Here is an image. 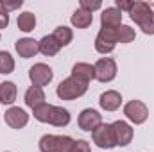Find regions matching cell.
Returning a JSON list of instances; mask_svg holds the SVG:
<instances>
[{"label": "cell", "mask_w": 154, "mask_h": 152, "mask_svg": "<svg viewBox=\"0 0 154 152\" xmlns=\"http://www.w3.org/2000/svg\"><path fill=\"white\" fill-rule=\"evenodd\" d=\"M70 23L75 29H88L93 23V14L88 13V11H84V9H81V7H77L75 11H74V14L70 16Z\"/></svg>", "instance_id": "d6986e66"}, {"label": "cell", "mask_w": 154, "mask_h": 152, "mask_svg": "<svg viewBox=\"0 0 154 152\" xmlns=\"http://www.w3.org/2000/svg\"><path fill=\"white\" fill-rule=\"evenodd\" d=\"M151 13H152V9H151L149 2H134L133 7L129 9V16L136 25H140Z\"/></svg>", "instance_id": "e0dca14e"}, {"label": "cell", "mask_w": 154, "mask_h": 152, "mask_svg": "<svg viewBox=\"0 0 154 152\" xmlns=\"http://www.w3.org/2000/svg\"><path fill=\"white\" fill-rule=\"evenodd\" d=\"M18 95V88L13 81H4L0 82V104L4 106H13Z\"/></svg>", "instance_id": "2e32d148"}, {"label": "cell", "mask_w": 154, "mask_h": 152, "mask_svg": "<svg viewBox=\"0 0 154 152\" xmlns=\"http://www.w3.org/2000/svg\"><path fill=\"white\" fill-rule=\"evenodd\" d=\"M14 66H16V63H14V57L11 56V52L0 50V74L9 75L14 72Z\"/></svg>", "instance_id": "603a6c76"}, {"label": "cell", "mask_w": 154, "mask_h": 152, "mask_svg": "<svg viewBox=\"0 0 154 152\" xmlns=\"http://www.w3.org/2000/svg\"><path fill=\"white\" fill-rule=\"evenodd\" d=\"M70 152H91V147H90V143L86 140H75Z\"/></svg>", "instance_id": "f1b7e54d"}, {"label": "cell", "mask_w": 154, "mask_h": 152, "mask_svg": "<svg viewBox=\"0 0 154 152\" xmlns=\"http://www.w3.org/2000/svg\"><path fill=\"white\" fill-rule=\"evenodd\" d=\"M4 122L11 127V129H23L29 123V113L23 108L18 106H11L5 113H4Z\"/></svg>", "instance_id": "9c48e42d"}, {"label": "cell", "mask_w": 154, "mask_h": 152, "mask_svg": "<svg viewBox=\"0 0 154 152\" xmlns=\"http://www.w3.org/2000/svg\"><path fill=\"white\" fill-rule=\"evenodd\" d=\"M95 68V81L106 84V82H111L118 74V66H116V61L113 57H100L97 59V63L93 65Z\"/></svg>", "instance_id": "277c9868"}, {"label": "cell", "mask_w": 154, "mask_h": 152, "mask_svg": "<svg viewBox=\"0 0 154 152\" xmlns=\"http://www.w3.org/2000/svg\"><path fill=\"white\" fill-rule=\"evenodd\" d=\"M116 31H109V29H100L99 34L95 36V50L102 56H108L115 50L116 47Z\"/></svg>", "instance_id": "52a82bcc"}, {"label": "cell", "mask_w": 154, "mask_h": 152, "mask_svg": "<svg viewBox=\"0 0 154 152\" xmlns=\"http://www.w3.org/2000/svg\"><path fill=\"white\" fill-rule=\"evenodd\" d=\"M14 50H16V54L20 57L31 59L39 52V47H38V41L34 38H20L14 43Z\"/></svg>", "instance_id": "7c38bea8"}, {"label": "cell", "mask_w": 154, "mask_h": 152, "mask_svg": "<svg viewBox=\"0 0 154 152\" xmlns=\"http://www.w3.org/2000/svg\"><path fill=\"white\" fill-rule=\"evenodd\" d=\"M88 91V82H82L75 77H66L63 79L57 88H56V95L61 99V100H75L81 99L84 93Z\"/></svg>", "instance_id": "7a4b0ae2"}, {"label": "cell", "mask_w": 154, "mask_h": 152, "mask_svg": "<svg viewBox=\"0 0 154 152\" xmlns=\"http://www.w3.org/2000/svg\"><path fill=\"white\" fill-rule=\"evenodd\" d=\"M124 114H125V118L131 122V123H134V125H142V123H145L147 122V118H149V108H147V104L143 102V100H129L125 106H124Z\"/></svg>", "instance_id": "3957f363"}, {"label": "cell", "mask_w": 154, "mask_h": 152, "mask_svg": "<svg viewBox=\"0 0 154 152\" xmlns=\"http://www.w3.org/2000/svg\"><path fill=\"white\" fill-rule=\"evenodd\" d=\"M16 25L22 32H32L36 29V14L31 11H23L16 18Z\"/></svg>", "instance_id": "44dd1931"}, {"label": "cell", "mask_w": 154, "mask_h": 152, "mask_svg": "<svg viewBox=\"0 0 154 152\" xmlns=\"http://www.w3.org/2000/svg\"><path fill=\"white\" fill-rule=\"evenodd\" d=\"M72 116H70V111L61 108V106H52L50 109V116H48V123L54 125V127H66L70 123Z\"/></svg>", "instance_id": "9a60e30c"}, {"label": "cell", "mask_w": 154, "mask_h": 152, "mask_svg": "<svg viewBox=\"0 0 154 152\" xmlns=\"http://www.w3.org/2000/svg\"><path fill=\"white\" fill-rule=\"evenodd\" d=\"M50 109H52V104H41L38 108H34L32 109V116L41 122V123H48V116H50Z\"/></svg>", "instance_id": "d4e9b609"}, {"label": "cell", "mask_w": 154, "mask_h": 152, "mask_svg": "<svg viewBox=\"0 0 154 152\" xmlns=\"http://www.w3.org/2000/svg\"><path fill=\"white\" fill-rule=\"evenodd\" d=\"M111 125H113V134H115L116 147H127V145L133 141L134 129H133L125 120H116Z\"/></svg>", "instance_id": "30bf717a"}, {"label": "cell", "mask_w": 154, "mask_h": 152, "mask_svg": "<svg viewBox=\"0 0 154 152\" xmlns=\"http://www.w3.org/2000/svg\"><path fill=\"white\" fill-rule=\"evenodd\" d=\"M72 77H75L82 82H90L95 79V68L90 63H75L72 66Z\"/></svg>", "instance_id": "ac0fdd59"}, {"label": "cell", "mask_w": 154, "mask_h": 152, "mask_svg": "<svg viewBox=\"0 0 154 152\" xmlns=\"http://www.w3.org/2000/svg\"><path fill=\"white\" fill-rule=\"evenodd\" d=\"M52 36L56 38V41H57V43L61 45V48H63V47H68V45L72 43V39H74V31H72L70 27H66V25H57V27L54 29Z\"/></svg>", "instance_id": "7402d4cb"}, {"label": "cell", "mask_w": 154, "mask_h": 152, "mask_svg": "<svg viewBox=\"0 0 154 152\" xmlns=\"http://www.w3.org/2000/svg\"><path fill=\"white\" fill-rule=\"evenodd\" d=\"M38 47H39V52H41L43 56H47V57H52V56H56V54L61 50V45L56 41V38H54L52 34L43 36V38L38 41Z\"/></svg>", "instance_id": "ffe728a7"}, {"label": "cell", "mask_w": 154, "mask_h": 152, "mask_svg": "<svg viewBox=\"0 0 154 152\" xmlns=\"http://www.w3.org/2000/svg\"><path fill=\"white\" fill-rule=\"evenodd\" d=\"M5 152H11V150H5Z\"/></svg>", "instance_id": "1f68e13d"}, {"label": "cell", "mask_w": 154, "mask_h": 152, "mask_svg": "<svg viewBox=\"0 0 154 152\" xmlns=\"http://www.w3.org/2000/svg\"><path fill=\"white\" fill-rule=\"evenodd\" d=\"M140 29H142V32L143 34H147V36H154V11L138 25Z\"/></svg>", "instance_id": "4316f807"}, {"label": "cell", "mask_w": 154, "mask_h": 152, "mask_svg": "<svg viewBox=\"0 0 154 152\" xmlns=\"http://www.w3.org/2000/svg\"><path fill=\"white\" fill-rule=\"evenodd\" d=\"M136 38V32H134V29L131 27V25H120L118 29H116V41L118 43H122V45H127V43H131V41H134Z\"/></svg>", "instance_id": "cb8c5ba5"}, {"label": "cell", "mask_w": 154, "mask_h": 152, "mask_svg": "<svg viewBox=\"0 0 154 152\" xmlns=\"http://www.w3.org/2000/svg\"><path fill=\"white\" fill-rule=\"evenodd\" d=\"M29 79L32 86H38V88L48 86L54 79V70L47 63H36L29 68Z\"/></svg>", "instance_id": "8992f818"}, {"label": "cell", "mask_w": 154, "mask_h": 152, "mask_svg": "<svg viewBox=\"0 0 154 152\" xmlns=\"http://www.w3.org/2000/svg\"><path fill=\"white\" fill-rule=\"evenodd\" d=\"M102 123V114L99 113L97 109H91V108H86L79 113L77 118V125L79 129L82 131H88V132H93L99 125Z\"/></svg>", "instance_id": "ba28073f"}, {"label": "cell", "mask_w": 154, "mask_h": 152, "mask_svg": "<svg viewBox=\"0 0 154 152\" xmlns=\"http://www.w3.org/2000/svg\"><path fill=\"white\" fill-rule=\"evenodd\" d=\"M91 140L99 149H115L116 141H115V134H113V125L111 123H100L93 132H91Z\"/></svg>", "instance_id": "5b68a950"}, {"label": "cell", "mask_w": 154, "mask_h": 152, "mask_svg": "<svg viewBox=\"0 0 154 152\" xmlns=\"http://www.w3.org/2000/svg\"><path fill=\"white\" fill-rule=\"evenodd\" d=\"M133 4H134V0H116L115 2V7L118 9V11H127L129 13V9L133 7Z\"/></svg>", "instance_id": "f546056e"}, {"label": "cell", "mask_w": 154, "mask_h": 152, "mask_svg": "<svg viewBox=\"0 0 154 152\" xmlns=\"http://www.w3.org/2000/svg\"><path fill=\"white\" fill-rule=\"evenodd\" d=\"M120 25H122V11H118L115 5L102 9V14H100V29L116 31Z\"/></svg>", "instance_id": "8fae6325"}, {"label": "cell", "mask_w": 154, "mask_h": 152, "mask_svg": "<svg viewBox=\"0 0 154 152\" xmlns=\"http://www.w3.org/2000/svg\"><path fill=\"white\" fill-rule=\"evenodd\" d=\"M7 25H9V13H5L0 7V31L2 29H7Z\"/></svg>", "instance_id": "4dcf8cb0"}, {"label": "cell", "mask_w": 154, "mask_h": 152, "mask_svg": "<svg viewBox=\"0 0 154 152\" xmlns=\"http://www.w3.org/2000/svg\"><path fill=\"white\" fill-rule=\"evenodd\" d=\"M23 5V0H14V2H9V0H0V7L5 11V13H11V11H16Z\"/></svg>", "instance_id": "83f0119b"}, {"label": "cell", "mask_w": 154, "mask_h": 152, "mask_svg": "<svg viewBox=\"0 0 154 152\" xmlns=\"http://www.w3.org/2000/svg\"><path fill=\"white\" fill-rule=\"evenodd\" d=\"M79 7L93 14L95 11L102 9V2H100V0H81V2H79Z\"/></svg>", "instance_id": "484cf974"}, {"label": "cell", "mask_w": 154, "mask_h": 152, "mask_svg": "<svg viewBox=\"0 0 154 152\" xmlns=\"http://www.w3.org/2000/svg\"><path fill=\"white\" fill-rule=\"evenodd\" d=\"M74 138L66 134H43L38 141L39 152H70Z\"/></svg>", "instance_id": "6da1fadb"}, {"label": "cell", "mask_w": 154, "mask_h": 152, "mask_svg": "<svg viewBox=\"0 0 154 152\" xmlns=\"http://www.w3.org/2000/svg\"><path fill=\"white\" fill-rule=\"evenodd\" d=\"M45 100H47L45 99V91H43V88H38V86H29L27 91H25V95H23V102L31 109L45 104Z\"/></svg>", "instance_id": "5bb4252c"}, {"label": "cell", "mask_w": 154, "mask_h": 152, "mask_svg": "<svg viewBox=\"0 0 154 152\" xmlns=\"http://www.w3.org/2000/svg\"><path fill=\"white\" fill-rule=\"evenodd\" d=\"M99 106L104 111H116L122 106V95L116 90H106L99 97Z\"/></svg>", "instance_id": "4fadbf2b"}]
</instances>
